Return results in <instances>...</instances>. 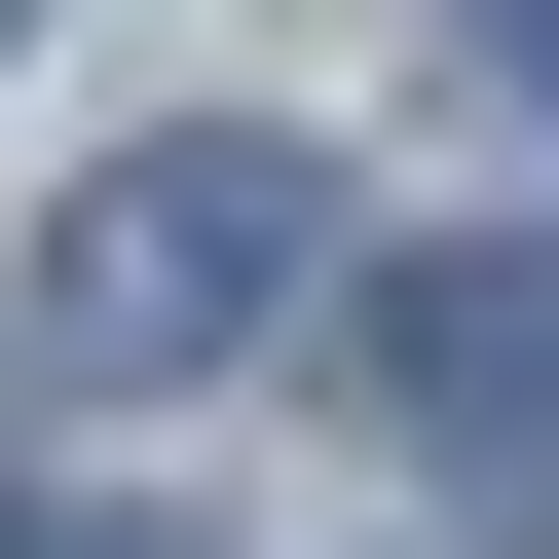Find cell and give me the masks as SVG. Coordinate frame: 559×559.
Instances as JSON below:
<instances>
[{"instance_id":"3957f363","label":"cell","mask_w":559,"mask_h":559,"mask_svg":"<svg viewBox=\"0 0 559 559\" xmlns=\"http://www.w3.org/2000/svg\"><path fill=\"white\" fill-rule=\"evenodd\" d=\"M485 75H522V112H559V0H485Z\"/></svg>"},{"instance_id":"7a4b0ae2","label":"cell","mask_w":559,"mask_h":559,"mask_svg":"<svg viewBox=\"0 0 559 559\" xmlns=\"http://www.w3.org/2000/svg\"><path fill=\"white\" fill-rule=\"evenodd\" d=\"M373 411H411V448H485V485L559 448V224H485V261H373Z\"/></svg>"},{"instance_id":"6da1fadb","label":"cell","mask_w":559,"mask_h":559,"mask_svg":"<svg viewBox=\"0 0 559 559\" xmlns=\"http://www.w3.org/2000/svg\"><path fill=\"white\" fill-rule=\"evenodd\" d=\"M336 261V150H261V112H187V150H112L75 224H38V373H224L261 299Z\"/></svg>"}]
</instances>
